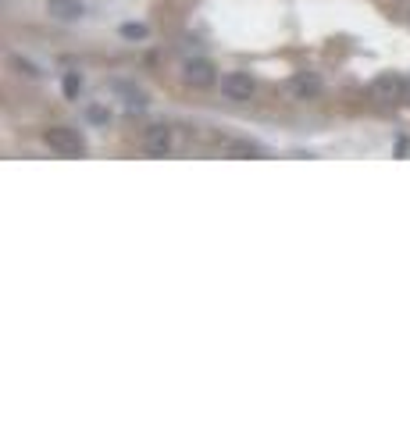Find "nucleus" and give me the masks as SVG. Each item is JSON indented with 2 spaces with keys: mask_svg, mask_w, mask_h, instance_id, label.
I'll return each mask as SVG.
<instances>
[{
  "mask_svg": "<svg viewBox=\"0 0 410 428\" xmlns=\"http://www.w3.org/2000/svg\"><path fill=\"white\" fill-rule=\"evenodd\" d=\"M79 90H82V79H79L75 72H68V75H65V97H72V100H75V97H79Z\"/></svg>",
  "mask_w": 410,
  "mask_h": 428,
  "instance_id": "8",
  "label": "nucleus"
},
{
  "mask_svg": "<svg viewBox=\"0 0 410 428\" xmlns=\"http://www.w3.org/2000/svg\"><path fill=\"white\" fill-rule=\"evenodd\" d=\"M289 93L300 97V100L318 97V93H321V79H318V75H296V79L289 82Z\"/></svg>",
  "mask_w": 410,
  "mask_h": 428,
  "instance_id": "6",
  "label": "nucleus"
},
{
  "mask_svg": "<svg viewBox=\"0 0 410 428\" xmlns=\"http://www.w3.org/2000/svg\"><path fill=\"white\" fill-rule=\"evenodd\" d=\"M90 118H93V122H107V111H100V107H90Z\"/></svg>",
  "mask_w": 410,
  "mask_h": 428,
  "instance_id": "10",
  "label": "nucleus"
},
{
  "mask_svg": "<svg viewBox=\"0 0 410 428\" xmlns=\"http://www.w3.org/2000/svg\"><path fill=\"white\" fill-rule=\"evenodd\" d=\"M229 154H236V157H261V146H254V143H229Z\"/></svg>",
  "mask_w": 410,
  "mask_h": 428,
  "instance_id": "7",
  "label": "nucleus"
},
{
  "mask_svg": "<svg viewBox=\"0 0 410 428\" xmlns=\"http://www.w3.org/2000/svg\"><path fill=\"white\" fill-rule=\"evenodd\" d=\"M218 75H215V65L207 61V58H193V61H185V82L189 86H211Z\"/></svg>",
  "mask_w": 410,
  "mask_h": 428,
  "instance_id": "3",
  "label": "nucleus"
},
{
  "mask_svg": "<svg viewBox=\"0 0 410 428\" xmlns=\"http://www.w3.org/2000/svg\"><path fill=\"white\" fill-rule=\"evenodd\" d=\"M43 143L50 150H58L61 157H82L86 154V139L79 136V129H68V125H54L43 132Z\"/></svg>",
  "mask_w": 410,
  "mask_h": 428,
  "instance_id": "1",
  "label": "nucleus"
},
{
  "mask_svg": "<svg viewBox=\"0 0 410 428\" xmlns=\"http://www.w3.org/2000/svg\"><path fill=\"white\" fill-rule=\"evenodd\" d=\"M254 90H257V82L250 79V72H229V75H222V93L229 100H250Z\"/></svg>",
  "mask_w": 410,
  "mask_h": 428,
  "instance_id": "2",
  "label": "nucleus"
},
{
  "mask_svg": "<svg viewBox=\"0 0 410 428\" xmlns=\"http://www.w3.org/2000/svg\"><path fill=\"white\" fill-rule=\"evenodd\" d=\"M47 11L61 22H75L82 18V0H47Z\"/></svg>",
  "mask_w": 410,
  "mask_h": 428,
  "instance_id": "5",
  "label": "nucleus"
},
{
  "mask_svg": "<svg viewBox=\"0 0 410 428\" xmlns=\"http://www.w3.org/2000/svg\"><path fill=\"white\" fill-rule=\"evenodd\" d=\"M143 150H146L150 157H164V154L171 150V132H168L164 125L146 129V136H143Z\"/></svg>",
  "mask_w": 410,
  "mask_h": 428,
  "instance_id": "4",
  "label": "nucleus"
},
{
  "mask_svg": "<svg viewBox=\"0 0 410 428\" xmlns=\"http://www.w3.org/2000/svg\"><path fill=\"white\" fill-rule=\"evenodd\" d=\"M122 36L125 40H146V26H132L129 22V26H122Z\"/></svg>",
  "mask_w": 410,
  "mask_h": 428,
  "instance_id": "9",
  "label": "nucleus"
}]
</instances>
